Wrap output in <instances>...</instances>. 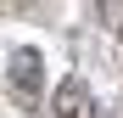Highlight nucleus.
<instances>
[{"label":"nucleus","mask_w":123,"mask_h":118,"mask_svg":"<svg viewBox=\"0 0 123 118\" xmlns=\"http://www.w3.org/2000/svg\"><path fill=\"white\" fill-rule=\"evenodd\" d=\"M50 112H56V118H95V107H90V90L78 84V79H62V84H56V101H50Z\"/></svg>","instance_id":"nucleus-2"},{"label":"nucleus","mask_w":123,"mask_h":118,"mask_svg":"<svg viewBox=\"0 0 123 118\" xmlns=\"http://www.w3.org/2000/svg\"><path fill=\"white\" fill-rule=\"evenodd\" d=\"M6 84L17 90V101H34V96L45 90V62H39L34 45H17L6 56Z\"/></svg>","instance_id":"nucleus-1"}]
</instances>
